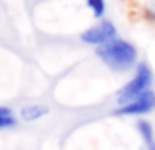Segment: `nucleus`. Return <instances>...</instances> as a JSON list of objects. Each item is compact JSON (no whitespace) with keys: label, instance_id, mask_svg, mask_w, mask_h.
I'll return each mask as SVG.
<instances>
[{"label":"nucleus","instance_id":"1","mask_svg":"<svg viewBox=\"0 0 155 150\" xmlns=\"http://www.w3.org/2000/svg\"><path fill=\"white\" fill-rule=\"evenodd\" d=\"M96 58L104 63L108 69L116 71V73H126V71L134 69L140 63V55H137V47L132 42L124 38H114L112 42L104 44V46L96 47Z\"/></svg>","mask_w":155,"mask_h":150},{"label":"nucleus","instance_id":"2","mask_svg":"<svg viewBox=\"0 0 155 150\" xmlns=\"http://www.w3.org/2000/svg\"><path fill=\"white\" fill-rule=\"evenodd\" d=\"M153 85V69L147 61H140L136 65V71H134L132 79L128 83L122 85V89L116 93V105H124L128 101H132L134 97L141 95L143 91L151 89Z\"/></svg>","mask_w":155,"mask_h":150},{"label":"nucleus","instance_id":"3","mask_svg":"<svg viewBox=\"0 0 155 150\" xmlns=\"http://www.w3.org/2000/svg\"><path fill=\"white\" fill-rule=\"evenodd\" d=\"M153 111H155V91L153 89H147V91L134 97L128 103L116 105L112 115L114 117H145Z\"/></svg>","mask_w":155,"mask_h":150},{"label":"nucleus","instance_id":"4","mask_svg":"<svg viewBox=\"0 0 155 150\" xmlns=\"http://www.w3.org/2000/svg\"><path fill=\"white\" fill-rule=\"evenodd\" d=\"M114 38H118V30L110 20H100V22H96L91 28H87L81 34V42L94 47V50L104 46V44H108V42H112Z\"/></svg>","mask_w":155,"mask_h":150},{"label":"nucleus","instance_id":"5","mask_svg":"<svg viewBox=\"0 0 155 150\" xmlns=\"http://www.w3.org/2000/svg\"><path fill=\"white\" fill-rule=\"evenodd\" d=\"M45 115H49V109L45 105H24L20 109V119L24 123H34V120L43 119Z\"/></svg>","mask_w":155,"mask_h":150},{"label":"nucleus","instance_id":"6","mask_svg":"<svg viewBox=\"0 0 155 150\" xmlns=\"http://www.w3.org/2000/svg\"><path fill=\"white\" fill-rule=\"evenodd\" d=\"M136 128H137V132H140L141 140H143L147 146L151 142H155V127L151 124V120H145L143 117H141V119L136 123Z\"/></svg>","mask_w":155,"mask_h":150},{"label":"nucleus","instance_id":"7","mask_svg":"<svg viewBox=\"0 0 155 150\" xmlns=\"http://www.w3.org/2000/svg\"><path fill=\"white\" fill-rule=\"evenodd\" d=\"M87 6H88V10L92 12V16H94L96 20L104 18V14H106V2L104 0H87Z\"/></svg>","mask_w":155,"mask_h":150},{"label":"nucleus","instance_id":"8","mask_svg":"<svg viewBox=\"0 0 155 150\" xmlns=\"http://www.w3.org/2000/svg\"><path fill=\"white\" fill-rule=\"evenodd\" d=\"M6 115H14V113H12L8 107H2V105H0V117H6Z\"/></svg>","mask_w":155,"mask_h":150},{"label":"nucleus","instance_id":"9","mask_svg":"<svg viewBox=\"0 0 155 150\" xmlns=\"http://www.w3.org/2000/svg\"><path fill=\"white\" fill-rule=\"evenodd\" d=\"M147 150H155V142H151V144H149V146H147Z\"/></svg>","mask_w":155,"mask_h":150},{"label":"nucleus","instance_id":"10","mask_svg":"<svg viewBox=\"0 0 155 150\" xmlns=\"http://www.w3.org/2000/svg\"><path fill=\"white\" fill-rule=\"evenodd\" d=\"M153 16H155V8H153Z\"/></svg>","mask_w":155,"mask_h":150}]
</instances>
